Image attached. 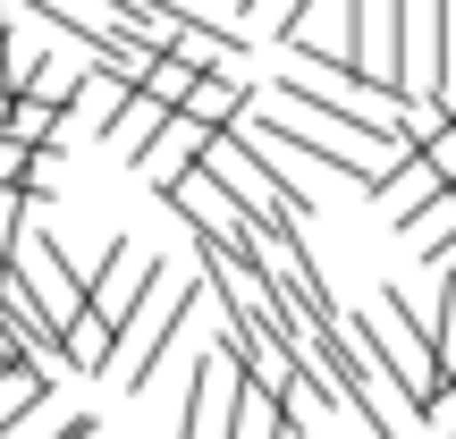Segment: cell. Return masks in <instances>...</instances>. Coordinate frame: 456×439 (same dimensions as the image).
I'll list each match as a JSON object with an SVG mask.
<instances>
[{"mask_svg":"<svg viewBox=\"0 0 456 439\" xmlns=\"http://www.w3.org/2000/svg\"><path fill=\"white\" fill-rule=\"evenodd\" d=\"M203 144H212V127H195V118L178 110V118H169V127L152 135L144 152H135V178H144L152 195H178V186L203 169Z\"/></svg>","mask_w":456,"mask_h":439,"instance_id":"cell-3","label":"cell"},{"mask_svg":"<svg viewBox=\"0 0 456 439\" xmlns=\"http://www.w3.org/2000/svg\"><path fill=\"white\" fill-rule=\"evenodd\" d=\"M9 271L26 279V296H34V305L51 313V329H60V338H68V329L85 321L94 288H85V271H77V262L60 254V237H51V228H26V237H17V262H9Z\"/></svg>","mask_w":456,"mask_h":439,"instance_id":"cell-1","label":"cell"},{"mask_svg":"<svg viewBox=\"0 0 456 439\" xmlns=\"http://www.w3.org/2000/svg\"><path fill=\"white\" fill-rule=\"evenodd\" d=\"M237 389H245L237 355L212 338L195 355V380H186V423H178V439H228V423H237Z\"/></svg>","mask_w":456,"mask_h":439,"instance_id":"cell-2","label":"cell"},{"mask_svg":"<svg viewBox=\"0 0 456 439\" xmlns=\"http://www.w3.org/2000/svg\"><path fill=\"white\" fill-rule=\"evenodd\" d=\"M135 93H152L161 110H186V93H195V68H186L178 51H161V60H144V77H135Z\"/></svg>","mask_w":456,"mask_h":439,"instance_id":"cell-8","label":"cell"},{"mask_svg":"<svg viewBox=\"0 0 456 439\" xmlns=\"http://www.w3.org/2000/svg\"><path fill=\"white\" fill-rule=\"evenodd\" d=\"M397 237H406V245H414L423 262H448V254H456V195L440 186V195H431V203H423L414 220H397Z\"/></svg>","mask_w":456,"mask_h":439,"instance_id":"cell-6","label":"cell"},{"mask_svg":"<svg viewBox=\"0 0 456 439\" xmlns=\"http://www.w3.org/2000/svg\"><path fill=\"white\" fill-rule=\"evenodd\" d=\"M245 110H254V85L237 77V68H220V77H195V93H186V118L195 127H245Z\"/></svg>","mask_w":456,"mask_h":439,"instance_id":"cell-4","label":"cell"},{"mask_svg":"<svg viewBox=\"0 0 456 439\" xmlns=\"http://www.w3.org/2000/svg\"><path fill=\"white\" fill-rule=\"evenodd\" d=\"M17 237H26V195H9V186H0V271L17 262Z\"/></svg>","mask_w":456,"mask_h":439,"instance_id":"cell-9","label":"cell"},{"mask_svg":"<svg viewBox=\"0 0 456 439\" xmlns=\"http://www.w3.org/2000/svg\"><path fill=\"white\" fill-rule=\"evenodd\" d=\"M440 102H448V118H456V60H448V85H440Z\"/></svg>","mask_w":456,"mask_h":439,"instance_id":"cell-11","label":"cell"},{"mask_svg":"<svg viewBox=\"0 0 456 439\" xmlns=\"http://www.w3.org/2000/svg\"><path fill=\"white\" fill-rule=\"evenodd\" d=\"M448 195H456V186H448Z\"/></svg>","mask_w":456,"mask_h":439,"instance_id":"cell-12","label":"cell"},{"mask_svg":"<svg viewBox=\"0 0 456 439\" xmlns=\"http://www.w3.org/2000/svg\"><path fill=\"white\" fill-rule=\"evenodd\" d=\"M169 51H178L195 77H220V68H237V60H245V34H237V26H203V17H186Z\"/></svg>","mask_w":456,"mask_h":439,"instance_id":"cell-5","label":"cell"},{"mask_svg":"<svg viewBox=\"0 0 456 439\" xmlns=\"http://www.w3.org/2000/svg\"><path fill=\"white\" fill-rule=\"evenodd\" d=\"M0 363H9V355H0Z\"/></svg>","mask_w":456,"mask_h":439,"instance_id":"cell-13","label":"cell"},{"mask_svg":"<svg viewBox=\"0 0 456 439\" xmlns=\"http://www.w3.org/2000/svg\"><path fill=\"white\" fill-rule=\"evenodd\" d=\"M414 152L431 161V178H440V186H456V127H440L431 144H414Z\"/></svg>","mask_w":456,"mask_h":439,"instance_id":"cell-10","label":"cell"},{"mask_svg":"<svg viewBox=\"0 0 456 439\" xmlns=\"http://www.w3.org/2000/svg\"><path fill=\"white\" fill-rule=\"evenodd\" d=\"M169 118H178V110H161V102H152V93H127V110H118V118H110V127H102V135H110V152H127V161H135V152H144L152 135L169 127Z\"/></svg>","mask_w":456,"mask_h":439,"instance_id":"cell-7","label":"cell"}]
</instances>
